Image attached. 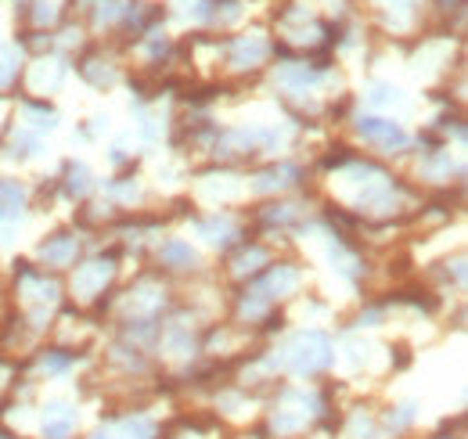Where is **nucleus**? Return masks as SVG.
<instances>
[{
  "mask_svg": "<svg viewBox=\"0 0 468 439\" xmlns=\"http://www.w3.org/2000/svg\"><path fill=\"white\" fill-rule=\"evenodd\" d=\"M360 130H364L367 137H379V141H389V144H403V134L393 127V122L379 127V119H367V122H360Z\"/></svg>",
  "mask_w": 468,
  "mask_h": 439,
  "instance_id": "nucleus-1",
  "label": "nucleus"
}]
</instances>
